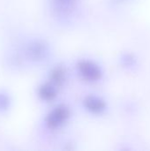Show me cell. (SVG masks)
<instances>
[{
  "mask_svg": "<svg viewBox=\"0 0 150 151\" xmlns=\"http://www.w3.org/2000/svg\"><path fill=\"white\" fill-rule=\"evenodd\" d=\"M64 76H65V72L62 68H55L50 74V78L53 82L56 84H60L61 82L64 81Z\"/></svg>",
  "mask_w": 150,
  "mask_h": 151,
  "instance_id": "obj_5",
  "label": "cell"
},
{
  "mask_svg": "<svg viewBox=\"0 0 150 151\" xmlns=\"http://www.w3.org/2000/svg\"><path fill=\"white\" fill-rule=\"evenodd\" d=\"M79 69L80 74L84 76V78L87 80L95 81L101 78V71L95 64H92L88 61L80 62L79 65Z\"/></svg>",
  "mask_w": 150,
  "mask_h": 151,
  "instance_id": "obj_2",
  "label": "cell"
},
{
  "mask_svg": "<svg viewBox=\"0 0 150 151\" xmlns=\"http://www.w3.org/2000/svg\"><path fill=\"white\" fill-rule=\"evenodd\" d=\"M85 105L87 106L88 110L93 112H101L102 111L104 110V107H105L104 103L96 97L88 98L85 101Z\"/></svg>",
  "mask_w": 150,
  "mask_h": 151,
  "instance_id": "obj_4",
  "label": "cell"
},
{
  "mask_svg": "<svg viewBox=\"0 0 150 151\" xmlns=\"http://www.w3.org/2000/svg\"><path fill=\"white\" fill-rule=\"evenodd\" d=\"M39 96L44 101H51L56 96V90L50 84H43L39 88Z\"/></svg>",
  "mask_w": 150,
  "mask_h": 151,
  "instance_id": "obj_3",
  "label": "cell"
},
{
  "mask_svg": "<svg viewBox=\"0 0 150 151\" xmlns=\"http://www.w3.org/2000/svg\"><path fill=\"white\" fill-rule=\"evenodd\" d=\"M10 105V100L4 94H0V110H6Z\"/></svg>",
  "mask_w": 150,
  "mask_h": 151,
  "instance_id": "obj_7",
  "label": "cell"
},
{
  "mask_svg": "<svg viewBox=\"0 0 150 151\" xmlns=\"http://www.w3.org/2000/svg\"><path fill=\"white\" fill-rule=\"evenodd\" d=\"M69 117V110L65 106H58L52 110L46 117L45 122L49 128L55 129L63 125Z\"/></svg>",
  "mask_w": 150,
  "mask_h": 151,
  "instance_id": "obj_1",
  "label": "cell"
},
{
  "mask_svg": "<svg viewBox=\"0 0 150 151\" xmlns=\"http://www.w3.org/2000/svg\"><path fill=\"white\" fill-rule=\"evenodd\" d=\"M41 44L39 43H34L30 46L28 49V54L32 58H39L42 56L43 50L40 46Z\"/></svg>",
  "mask_w": 150,
  "mask_h": 151,
  "instance_id": "obj_6",
  "label": "cell"
}]
</instances>
